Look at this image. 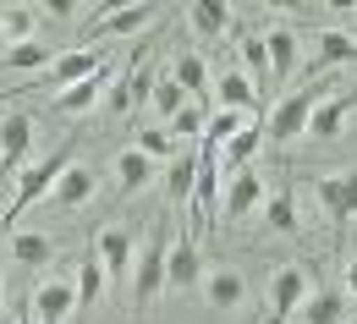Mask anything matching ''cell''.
Here are the masks:
<instances>
[{"instance_id":"6da1fadb","label":"cell","mask_w":357,"mask_h":324,"mask_svg":"<svg viewBox=\"0 0 357 324\" xmlns=\"http://www.w3.org/2000/svg\"><path fill=\"white\" fill-rule=\"evenodd\" d=\"M72 165H77V143H61L55 154L33 160V165L17 176V187H11V203H6V215H0V220H6V226H17V220H22V215H28V209H33L45 192H55V182H61Z\"/></svg>"},{"instance_id":"7a4b0ae2","label":"cell","mask_w":357,"mask_h":324,"mask_svg":"<svg viewBox=\"0 0 357 324\" xmlns=\"http://www.w3.org/2000/svg\"><path fill=\"white\" fill-rule=\"evenodd\" d=\"M220 226V148H198V187H192V236Z\"/></svg>"},{"instance_id":"3957f363","label":"cell","mask_w":357,"mask_h":324,"mask_svg":"<svg viewBox=\"0 0 357 324\" xmlns=\"http://www.w3.org/2000/svg\"><path fill=\"white\" fill-rule=\"evenodd\" d=\"M165 253H171V236L154 226V231L143 236L137 259H132V297L137 302H154V297L165 291Z\"/></svg>"},{"instance_id":"277c9868","label":"cell","mask_w":357,"mask_h":324,"mask_svg":"<svg viewBox=\"0 0 357 324\" xmlns=\"http://www.w3.org/2000/svg\"><path fill=\"white\" fill-rule=\"evenodd\" d=\"M303 302H308V275H303L297 264L275 270V275H269V291H264V324H291Z\"/></svg>"},{"instance_id":"5b68a950","label":"cell","mask_w":357,"mask_h":324,"mask_svg":"<svg viewBox=\"0 0 357 324\" xmlns=\"http://www.w3.org/2000/svg\"><path fill=\"white\" fill-rule=\"evenodd\" d=\"M313 105H319V88H297V93H286L275 110H269V143H297L303 132H308V121H313Z\"/></svg>"},{"instance_id":"8992f818","label":"cell","mask_w":357,"mask_h":324,"mask_svg":"<svg viewBox=\"0 0 357 324\" xmlns=\"http://www.w3.org/2000/svg\"><path fill=\"white\" fill-rule=\"evenodd\" d=\"M28 154H33V116H6L0 121V171L6 176H22L28 171Z\"/></svg>"},{"instance_id":"52a82bcc","label":"cell","mask_w":357,"mask_h":324,"mask_svg":"<svg viewBox=\"0 0 357 324\" xmlns=\"http://www.w3.org/2000/svg\"><path fill=\"white\" fill-rule=\"evenodd\" d=\"M198 280H204V259H198L192 231L171 236V253H165V286H171V291H198Z\"/></svg>"},{"instance_id":"ba28073f","label":"cell","mask_w":357,"mask_h":324,"mask_svg":"<svg viewBox=\"0 0 357 324\" xmlns=\"http://www.w3.org/2000/svg\"><path fill=\"white\" fill-rule=\"evenodd\" d=\"M28 308H33V319H39V324H66L72 314H77V280H55V275H50L45 286L33 291Z\"/></svg>"},{"instance_id":"9c48e42d","label":"cell","mask_w":357,"mask_h":324,"mask_svg":"<svg viewBox=\"0 0 357 324\" xmlns=\"http://www.w3.org/2000/svg\"><path fill=\"white\" fill-rule=\"evenodd\" d=\"M110 77H116V72H110V61H105L93 77H83V83H72V88L55 93V110H61V116H89V110H99L105 93H110Z\"/></svg>"},{"instance_id":"30bf717a","label":"cell","mask_w":357,"mask_h":324,"mask_svg":"<svg viewBox=\"0 0 357 324\" xmlns=\"http://www.w3.org/2000/svg\"><path fill=\"white\" fill-rule=\"evenodd\" d=\"M313 192H319V203H324V215H330L335 226L357 220V171H341V176H319V182H313Z\"/></svg>"},{"instance_id":"8fae6325","label":"cell","mask_w":357,"mask_h":324,"mask_svg":"<svg viewBox=\"0 0 357 324\" xmlns=\"http://www.w3.org/2000/svg\"><path fill=\"white\" fill-rule=\"evenodd\" d=\"M93 253H99V264H105V275H110V280H127V275H132L137 247H132V231H127V226H105L99 242H93Z\"/></svg>"},{"instance_id":"7c38bea8","label":"cell","mask_w":357,"mask_h":324,"mask_svg":"<svg viewBox=\"0 0 357 324\" xmlns=\"http://www.w3.org/2000/svg\"><path fill=\"white\" fill-rule=\"evenodd\" d=\"M154 22V6H105L93 17V39H127V33H143Z\"/></svg>"},{"instance_id":"4fadbf2b","label":"cell","mask_w":357,"mask_h":324,"mask_svg":"<svg viewBox=\"0 0 357 324\" xmlns=\"http://www.w3.org/2000/svg\"><path fill=\"white\" fill-rule=\"evenodd\" d=\"M99 66H105L99 45H93V49H66V55L50 61V83H55V93H61V88H72V83H83V77H93Z\"/></svg>"},{"instance_id":"5bb4252c","label":"cell","mask_w":357,"mask_h":324,"mask_svg":"<svg viewBox=\"0 0 357 324\" xmlns=\"http://www.w3.org/2000/svg\"><path fill=\"white\" fill-rule=\"evenodd\" d=\"M198 291H204V302H209V308H220V314H231V308H236V302H242V297H248V280L236 275V270H204V280H198Z\"/></svg>"},{"instance_id":"9a60e30c","label":"cell","mask_w":357,"mask_h":324,"mask_svg":"<svg viewBox=\"0 0 357 324\" xmlns=\"http://www.w3.org/2000/svg\"><path fill=\"white\" fill-rule=\"evenodd\" d=\"M259 203H264V182H259L253 171H236L231 187H225V198H220V215L225 220H248Z\"/></svg>"},{"instance_id":"2e32d148","label":"cell","mask_w":357,"mask_h":324,"mask_svg":"<svg viewBox=\"0 0 357 324\" xmlns=\"http://www.w3.org/2000/svg\"><path fill=\"white\" fill-rule=\"evenodd\" d=\"M215 110H236V116H253L259 110V93H253V83L236 66H225L220 77H215Z\"/></svg>"},{"instance_id":"e0dca14e","label":"cell","mask_w":357,"mask_h":324,"mask_svg":"<svg viewBox=\"0 0 357 324\" xmlns=\"http://www.w3.org/2000/svg\"><path fill=\"white\" fill-rule=\"evenodd\" d=\"M357 110V93H330V99H319L313 105V121H308V132L313 138H341V127H347V116Z\"/></svg>"},{"instance_id":"ac0fdd59","label":"cell","mask_w":357,"mask_h":324,"mask_svg":"<svg viewBox=\"0 0 357 324\" xmlns=\"http://www.w3.org/2000/svg\"><path fill=\"white\" fill-rule=\"evenodd\" d=\"M171 77L181 83V93H187L192 105H204V99L215 93V83H209V66H204V55H198V49H181L176 66H171Z\"/></svg>"},{"instance_id":"d6986e66","label":"cell","mask_w":357,"mask_h":324,"mask_svg":"<svg viewBox=\"0 0 357 324\" xmlns=\"http://www.w3.org/2000/svg\"><path fill=\"white\" fill-rule=\"evenodd\" d=\"M347 61H357V33H347V28L313 33V66H347Z\"/></svg>"},{"instance_id":"ffe728a7","label":"cell","mask_w":357,"mask_h":324,"mask_svg":"<svg viewBox=\"0 0 357 324\" xmlns=\"http://www.w3.org/2000/svg\"><path fill=\"white\" fill-rule=\"evenodd\" d=\"M110 171H116V187H121V198H132V192H143V187L154 182V171H160V165H154L149 154H137V148H121Z\"/></svg>"},{"instance_id":"44dd1931","label":"cell","mask_w":357,"mask_h":324,"mask_svg":"<svg viewBox=\"0 0 357 324\" xmlns=\"http://www.w3.org/2000/svg\"><path fill=\"white\" fill-rule=\"evenodd\" d=\"M242 77L253 83L259 105H264L269 88H275V77H269V49H264V33H248V39H242Z\"/></svg>"},{"instance_id":"7402d4cb","label":"cell","mask_w":357,"mask_h":324,"mask_svg":"<svg viewBox=\"0 0 357 324\" xmlns=\"http://www.w3.org/2000/svg\"><path fill=\"white\" fill-rule=\"evenodd\" d=\"M11 259L22 270H50L55 264V242L45 231H11Z\"/></svg>"},{"instance_id":"603a6c76","label":"cell","mask_w":357,"mask_h":324,"mask_svg":"<svg viewBox=\"0 0 357 324\" xmlns=\"http://www.w3.org/2000/svg\"><path fill=\"white\" fill-rule=\"evenodd\" d=\"M347 314H352V302L341 291H313L297 308V324H347Z\"/></svg>"},{"instance_id":"cb8c5ba5","label":"cell","mask_w":357,"mask_h":324,"mask_svg":"<svg viewBox=\"0 0 357 324\" xmlns=\"http://www.w3.org/2000/svg\"><path fill=\"white\" fill-rule=\"evenodd\" d=\"M187 28H192V39H225V28H231V6H220V0H198V6H187Z\"/></svg>"},{"instance_id":"d4e9b609","label":"cell","mask_w":357,"mask_h":324,"mask_svg":"<svg viewBox=\"0 0 357 324\" xmlns=\"http://www.w3.org/2000/svg\"><path fill=\"white\" fill-rule=\"evenodd\" d=\"M192 187H198V154H187V148H181L176 160L165 165V198L181 209V203H192Z\"/></svg>"},{"instance_id":"484cf974","label":"cell","mask_w":357,"mask_h":324,"mask_svg":"<svg viewBox=\"0 0 357 324\" xmlns=\"http://www.w3.org/2000/svg\"><path fill=\"white\" fill-rule=\"evenodd\" d=\"M264 49H269V77L286 83V77L297 72V33H291V28H269Z\"/></svg>"},{"instance_id":"4316f807","label":"cell","mask_w":357,"mask_h":324,"mask_svg":"<svg viewBox=\"0 0 357 324\" xmlns=\"http://www.w3.org/2000/svg\"><path fill=\"white\" fill-rule=\"evenodd\" d=\"M50 198H55L61 209H77V203H89V198H93V171H89V165H72V171L55 182V192H50Z\"/></svg>"},{"instance_id":"83f0119b","label":"cell","mask_w":357,"mask_h":324,"mask_svg":"<svg viewBox=\"0 0 357 324\" xmlns=\"http://www.w3.org/2000/svg\"><path fill=\"white\" fill-rule=\"evenodd\" d=\"M259 143H264V127H253V121H248V127H242V132H236V138L220 148L225 171H231V176H236V171H248V160L259 154Z\"/></svg>"},{"instance_id":"f1b7e54d","label":"cell","mask_w":357,"mask_h":324,"mask_svg":"<svg viewBox=\"0 0 357 324\" xmlns=\"http://www.w3.org/2000/svg\"><path fill=\"white\" fill-rule=\"evenodd\" d=\"M105 286H110V275H105L99 253L89 247V259H83V270H77V308H93V302L105 297Z\"/></svg>"},{"instance_id":"f546056e","label":"cell","mask_w":357,"mask_h":324,"mask_svg":"<svg viewBox=\"0 0 357 324\" xmlns=\"http://www.w3.org/2000/svg\"><path fill=\"white\" fill-rule=\"evenodd\" d=\"M264 220L280 236H297V198L280 187V192H264Z\"/></svg>"},{"instance_id":"4dcf8cb0","label":"cell","mask_w":357,"mask_h":324,"mask_svg":"<svg viewBox=\"0 0 357 324\" xmlns=\"http://www.w3.org/2000/svg\"><path fill=\"white\" fill-rule=\"evenodd\" d=\"M11 72H39V66H50V45L45 39H22V45H6V55H0Z\"/></svg>"},{"instance_id":"1f68e13d","label":"cell","mask_w":357,"mask_h":324,"mask_svg":"<svg viewBox=\"0 0 357 324\" xmlns=\"http://www.w3.org/2000/svg\"><path fill=\"white\" fill-rule=\"evenodd\" d=\"M242 127H248V116H236V110H209V121H204V143H209V148H225Z\"/></svg>"},{"instance_id":"d6a6232c","label":"cell","mask_w":357,"mask_h":324,"mask_svg":"<svg viewBox=\"0 0 357 324\" xmlns=\"http://www.w3.org/2000/svg\"><path fill=\"white\" fill-rule=\"evenodd\" d=\"M33 22H39V11H33V6H6V11H0V33H6L11 45L33 39Z\"/></svg>"},{"instance_id":"836d02e7","label":"cell","mask_w":357,"mask_h":324,"mask_svg":"<svg viewBox=\"0 0 357 324\" xmlns=\"http://www.w3.org/2000/svg\"><path fill=\"white\" fill-rule=\"evenodd\" d=\"M149 105H154V110L165 116V127H171V116H176L181 105H192V99L181 93V83L171 77V72H160V83H154V99H149Z\"/></svg>"},{"instance_id":"e575fe53","label":"cell","mask_w":357,"mask_h":324,"mask_svg":"<svg viewBox=\"0 0 357 324\" xmlns=\"http://www.w3.org/2000/svg\"><path fill=\"white\" fill-rule=\"evenodd\" d=\"M204 121H209V105H181L176 116H171V127H165V132H171V138H204Z\"/></svg>"},{"instance_id":"d590c367","label":"cell","mask_w":357,"mask_h":324,"mask_svg":"<svg viewBox=\"0 0 357 324\" xmlns=\"http://www.w3.org/2000/svg\"><path fill=\"white\" fill-rule=\"evenodd\" d=\"M132 148H137V154H149V160H165V165L176 160V138H171L165 127H143Z\"/></svg>"},{"instance_id":"8d00e7d4","label":"cell","mask_w":357,"mask_h":324,"mask_svg":"<svg viewBox=\"0 0 357 324\" xmlns=\"http://www.w3.org/2000/svg\"><path fill=\"white\" fill-rule=\"evenodd\" d=\"M154 83H160V72H154V66H132V72H127V83H121V88H127V105L143 110V105L154 99Z\"/></svg>"},{"instance_id":"74e56055","label":"cell","mask_w":357,"mask_h":324,"mask_svg":"<svg viewBox=\"0 0 357 324\" xmlns=\"http://www.w3.org/2000/svg\"><path fill=\"white\" fill-rule=\"evenodd\" d=\"M45 17H61V22H66V17H77V6H72V0H50Z\"/></svg>"},{"instance_id":"f35d334b","label":"cell","mask_w":357,"mask_h":324,"mask_svg":"<svg viewBox=\"0 0 357 324\" xmlns=\"http://www.w3.org/2000/svg\"><path fill=\"white\" fill-rule=\"evenodd\" d=\"M347 291L357 297V264H347Z\"/></svg>"},{"instance_id":"ab89813d","label":"cell","mask_w":357,"mask_h":324,"mask_svg":"<svg viewBox=\"0 0 357 324\" xmlns=\"http://www.w3.org/2000/svg\"><path fill=\"white\" fill-rule=\"evenodd\" d=\"M11 324H39V319H33V308H22V314H17Z\"/></svg>"},{"instance_id":"60d3db41","label":"cell","mask_w":357,"mask_h":324,"mask_svg":"<svg viewBox=\"0 0 357 324\" xmlns=\"http://www.w3.org/2000/svg\"><path fill=\"white\" fill-rule=\"evenodd\" d=\"M352 22H357V6H352Z\"/></svg>"},{"instance_id":"b9f144b4","label":"cell","mask_w":357,"mask_h":324,"mask_svg":"<svg viewBox=\"0 0 357 324\" xmlns=\"http://www.w3.org/2000/svg\"><path fill=\"white\" fill-rule=\"evenodd\" d=\"M352 264H357V259H352Z\"/></svg>"}]
</instances>
